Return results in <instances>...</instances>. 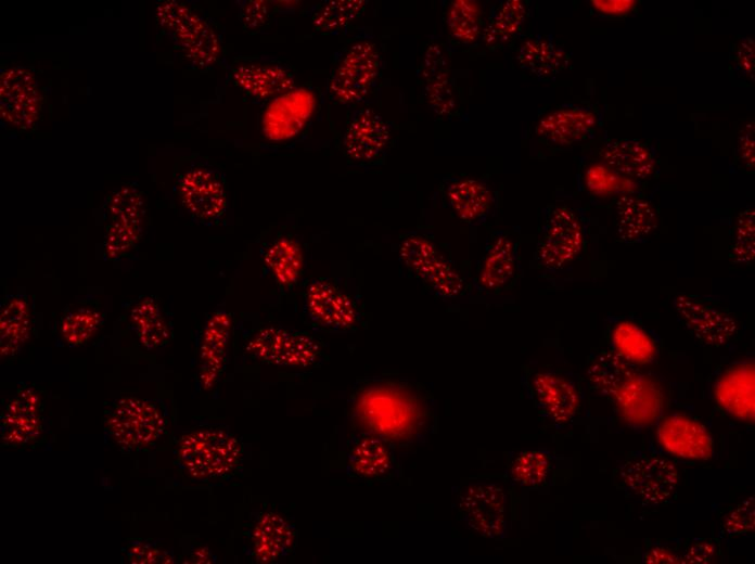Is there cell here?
<instances>
[{
  "mask_svg": "<svg viewBox=\"0 0 755 564\" xmlns=\"http://www.w3.org/2000/svg\"><path fill=\"white\" fill-rule=\"evenodd\" d=\"M626 487L643 503L660 504L674 493L678 473L671 462L662 458H639L620 467Z\"/></svg>",
  "mask_w": 755,
  "mask_h": 564,
  "instance_id": "obj_14",
  "label": "cell"
},
{
  "mask_svg": "<svg viewBox=\"0 0 755 564\" xmlns=\"http://www.w3.org/2000/svg\"><path fill=\"white\" fill-rule=\"evenodd\" d=\"M246 350L267 363L297 368L312 366L320 356L318 343L307 333L274 326L259 330Z\"/></svg>",
  "mask_w": 755,
  "mask_h": 564,
  "instance_id": "obj_8",
  "label": "cell"
},
{
  "mask_svg": "<svg viewBox=\"0 0 755 564\" xmlns=\"http://www.w3.org/2000/svg\"><path fill=\"white\" fill-rule=\"evenodd\" d=\"M647 563H677L678 559L668 550L655 548L650 550L643 557Z\"/></svg>",
  "mask_w": 755,
  "mask_h": 564,
  "instance_id": "obj_47",
  "label": "cell"
},
{
  "mask_svg": "<svg viewBox=\"0 0 755 564\" xmlns=\"http://www.w3.org/2000/svg\"><path fill=\"white\" fill-rule=\"evenodd\" d=\"M754 208L748 207L743 209L737 218L730 245V258L735 264L747 265L754 259Z\"/></svg>",
  "mask_w": 755,
  "mask_h": 564,
  "instance_id": "obj_38",
  "label": "cell"
},
{
  "mask_svg": "<svg viewBox=\"0 0 755 564\" xmlns=\"http://www.w3.org/2000/svg\"><path fill=\"white\" fill-rule=\"evenodd\" d=\"M392 467V453L383 439L369 433L350 439L347 451L349 475L375 479L387 475Z\"/></svg>",
  "mask_w": 755,
  "mask_h": 564,
  "instance_id": "obj_25",
  "label": "cell"
},
{
  "mask_svg": "<svg viewBox=\"0 0 755 564\" xmlns=\"http://www.w3.org/2000/svg\"><path fill=\"white\" fill-rule=\"evenodd\" d=\"M446 21L450 35L461 43L474 42L482 30L481 10L475 1H453Z\"/></svg>",
  "mask_w": 755,
  "mask_h": 564,
  "instance_id": "obj_35",
  "label": "cell"
},
{
  "mask_svg": "<svg viewBox=\"0 0 755 564\" xmlns=\"http://www.w3.org/2000/svg\"><path fill=\"white\" fill-rule=\"evenodd\" d=\"M180 200L189 214L205 225L217 222L226 211L227 195L221 175L213 167L193 165L178 181Z\"/></svg>",
  "mask_w": 755,
  "mask_h": 564,
  "instance_id": "obj_9",
  "label": "cell"
},
{
  "mask_svg": "<svg viewBox=\"0 0 755 564\" xmlns=\"http://www.w3.org/2000/svg\"><path fill=\"white\" fill-rule=\"evenodd\" d=\"M234 86L254 101L263 102L295 86L291 68L276 59H256L234 64L230 72Z\"/></svg>",
  "mask_w": 755,
  "mask_h": 564,
  "instance_id": "obj_15",
  "label": "cell"
},
{
  "mask_svg": "<svg viewBox=\"0 0 755 564\" xmlns=\"http://www.w3.org/2000/svg\"><path fill=\"white\" fill-rule=\"evenodd\" d=\"M399 256L437 296L453 298L463 292L464 283L460 274L426 238L419 234L405 238L399 246Z\"/></svg>",
  "mask_w": 755,
  "mask_h": 564,
  "instance_id": "obj_7",
  "label": "cell"
},
{
  "mask_svg": "<svg viewBox=\"0 0 755 564\" xmlns=\"http://www.w3.org/2000/svg\"><path fill=\"white\" fill-rule=\"evenodd\" d=\"M724 529L729 535H743L754 528V499L748 498L739 504L724 521Z\"/></svg>",
  "mask_w": 755,
  "mask_h": 564,
  "instance_id": "obj_41",
  "label": "cell"
},
{
  "mask_svg": "<svg viewBox=\"0 0 755 564\" xmlns=\"http://www.w3.org/2000/svg\"><path fill=\"white\" fill-rule=\"evenodd\" d=\"M657 437L666 450L678 457L706 460L713 454V439L706 428L683 415L664 419Z\"/></svg>",
  "mask_w": 755,
  "mask_h": 564,
  "instance_id": "obj_21",
  "label": "cell"
},
{
  "mask_svg": "<svg viewBox=\"0 0 755 564\" xmlns=\"http://www.w3.org/2000/svg\"><path fill=\"white\" fill-rule=\"evenodd\" d=\"M131 319L140 342L148 349H154L168 342V324L153 302L145 300L133 308Z\"/></svg>",
  "mask_w": 755,
  "mask_h": 564,
  "instance_id": "obj_34",
  "label": "cell"
},
{
  "mask_svg": "<svg viewBox=\"0 0 755 564\" xmlns=\"http://www.w3.org/2000/svg\"><path fill=\"white\" fill-rule=\"evenodd\" d=\"M242 459V445L228 430L201 426L180 438L176 464L189 478L209 482L230 477Z\"/></svg>",
  "mask_w": 755,
  "mask_h": 564,
  "instance_id": "obj_2",
  "label": "cell"
},
{
  "mask_svg": "<svg viewBox=\"0 0 755 564\" xmlns=\"http://www.w3.org/2000/svg\"><path fill=\"white\" fill-rule=\"evenodd\" d=\"M391 139L389 124L371 108L354 110L347 120L342 145L346 157L355 163L378 161Z\"/></svg>",
  "mask_w": 755,
  "mask_h": 564,
  "instance_id": "obj_13",
  "label": "cell"
},
{
  "mask_svg": "<svg viewBox=\"0 0 755 564\" xmlns=\"http://www.w3.org/2000/svg\"><path fill=\"white\" fill-rule=\"evenodd\" d=\"M102 324V315L92 307H79L64 315L60 322V334L66 344H85Z\"/></svg>",
  "mask_w": 755,
  "mask_h": 564,
  "instance_id": "obj_37",
  "label": "cell"
},
{
  "mask_svg": "<svg viewBox=\"0 0 755 564\" xmlns=\"http://www.w3.org/2000/svg\"><path fill=\"white\" fill-rule=\"evenodd\" d=\"M530 393L539 411L558 424L571 421L579 406L573 382L553 372H538L530 379Z\"/></svg>",
  "mask_w": 755,
  "mask_h": 564,
  "instance_id": "obj_19",
  "label": "cell"
},
{
  "mask_svg": "<svg viewBox=\"0 0 755 564\" xmlns=\"http://www.w3.org/2000/svg\"><path fill=\"white\" fill-rule=\"evenodd\" d=\"M615 227L622 242H641L656 228L655 210L643 198L624 195L616 202Z\"/></svg>",
  "mask_w": 755,
  "mask_h": 564,
  "instance_id": "obj_28",
  "label": "cell"
},
{
  "mask_svg": "<svg viewBox=\"0 0 755 564\" xmlns=\"http://www.w3.org/2000/svg\"><path fill=\"white\" fill-rule=\"evenodd\" d=\"M381 56L374 43L359 41L340 57L329 80L330 97L342 104L362 102L374 89Z\"/></svg>",
  "mask_w": 755,
  "mask_h": 564,
  "instance_id": "obj_5",
  "label": "cell"
},
{
  "mask_svg": "<svg viewBox=\"0 0 755 564\" xmlns=\"http://www.w3.org/2000/svg\"><path fill=\"white\" fill-rule=\"evenodd\" d=\"M444 193L455 215L470 225L484 222L495 203L494 194L486 183L468 177L446 179Z\"/></svg>",
  "mask_w": 755,
  "mask_h": 564,
  "instance_id": "obj_23",
  "label": "cell"
},
{
  "mask_svg": "<svg viewBox=\"0 0 755 564\" xmlns=\"http://www.w3.org/2000/svg\"><path fill=\"white\" fill-rule=\"evenodd\" d=\"M614 352L632 364L651 362L656 355L653 339L635 323L623 321L612 334Z\"/></svg>",
  "mask_w": 755,
  "mask_h": 564,
  "instance_id": "obj_32",
  "label": "cell"
},
{
  "mask_svg": "<svg viewBox=\"0 0 755 564\" xmlns=\"http://www.w3.org/2000/svg\"><path fill=\"white\" fill-rule=\"evenodd\" d=\"M584 244L579 217L566 205L547 208L534 261L539 268L559 270L574 260Z\"/></svg>",
  "mask_w": 755,
  "mask_h": 564,
  "instance_id": "obj_6",
  "label": "cell"
},
{
  "mask_svg": "<svg viewBox=\"0 0 755 564\" xmlns=\"http://www.w3.org/2000/svg\"><path fill=\"white\" fill-rule=\"evenodd\" d=\"M735 161L745 170H753L755 164L754 120L744 125L737 138Z\"/></svg>",
  "mask_w": 755,
  "mask_h": 564,
  "instance_id": "obj_42",
  "label": "cell"
},
{
  "mask_svg": "<svg viewBox=\"0 0 755 564\" xmlns=\"http://www.w3.org/2000/svg\"><path fill=\"white\" fill-rule=\"evenodd\" d=\"M516 60L524 70L539 78H548L567 66L570 55L554 43L550 35H537L524 41L517 51Z\"/></svg>",
  "mask_w": 755,
  "mask_h": 564,
  "instance_id": "obj_27",
  "label": "cell"
},
{
  "mask_svg": "<svg viewBox=\"0 0 755 564\" xmlns=\"http://www.w3.org/2000/svg\"><path fill=\"white\" fill-rule=\"evenodd\" d=\"M599 153L612 170L632 179H645L654 170V150L635 139L610 141Z\"/></svg>",
  "mask_w": 755,
  "mask_h": 564,
  "instance_id": "obj_26",
  "label": "cell"
},
{
  "mask_svg": "<svg viewBox=\"0 0 755 564\" xmlns=\"http://www.w3.org/2000/svg\"><path fill=\"white\" fill-rule=\"evenodd\" d=\"M517 267L515 243L503 232H497L486 245L473 284L486 293L501 291L513 279Z\"/></svg>",
  "mask_w": 755,
  "mask_h": 564,
  "instance_id": "obj_20",
  "label": "cell"
},
{
  "mask_svg": "<svg viewBox=\"0 0 755 564\" xmlns=\"http://www.w3.org/2000/svg\"><path fill=\"white\" fill-rule=\"evenodd\" d=\"M1 357H14L23 347L30 332L28 306L22 296H12L1 312Z\"/></svg>",
  "mask_w": 755,
  "mask_h": 564,
  "instance_id": "obj_30",
  "label": "cell"
},
{
  "mask_svg": "<svg viewBox=\"0 0 755 564\" xmlns=\"http://www.w3.org/2000/svg\"><path fill=\"white\" fill-rule=\"evenodd\" d=\"M367 7L363 0H330L315 4L309 17L317 31L335 35L357 18Z\"/></svg>",
  "mask_w": 755,
  "mask_h": 564,
  "instance_id": "obj_31",
  "label": "cell"
},
{
  "mask_svg": "<svg viewBox=\"0 0 755 564\" xmlns=\"http://www.w3.org/2000/svg\"><path fill=\"white\" fill-rule=\"evenodd\" d=\"M43 406L31 387L18 389L4 407L0 418L2 445L13 448L33 447L43 434Z\"/></svg>",
  "mask_w": 755,
  "mask_h": 564,
  "instance_id": "obj_12",
  "label": "cell"
},
{
  "mask_svg": "<svg viewBox=\"0 0 755 564\" xmlns=\"http://www.w3.org/2000/svg\"><path fill=\"white\" fill-rule=\"evenodd\" d=\"M734 61L741 74L754 77L755 54L753 38L743 37L740 39L734 51Z\"/></svg>",
  "mask_w": 755,
  "mask_h": 564,
  "instance_id": "obj_45",
  "label": "cell"
},
{
  "mask_svg": "<svg viewBox=\"0 0 755 564\" xmlns=\"http://www.w3.org/2000/svg\"><path fill=\"white\" fill-rule=\"evenodd\" d=\"M263 258L280 284L287 285L295 282L303 258L299 246L293 240L280 238L267 245Z\"/></svg>",
  "mask_w": 755,
  "mask_h": 564,
  "instance_id": "obj_33",
  "label": "cell"
},
{
  "mask_svg": "<svg viewBox=\"0 0 755 564\" xmlns=\"http://www.w3.org/2000/svg\"><path fill=\"white\" fill-rule=\"evenodd\" d=\"M166 425V414L159 405L136 397L114 401L104 416V427L110 437L126 452L151 449L162 437Z\"/></svg>",
  "mask_w": 755,
  "mask_h": 564,
  "instance_id": "obj_4",
  "label": "cell"
},
{
  "mask_svg": "<svg viewBox=\"0 0 755 564\" xmlns=\"http://www.w3.org/2000/svg\"><path fill=\"white\" fill-rule=\"evenodd\" d=\"M459 514L479 535L496 538L502 534L506 524L504 492L490 482L470 484L459 497Z\"/></svg>",
  "mask_w": 755,
  "mask_h": 564,
  "instance_id": "obj_10",
  "label": "cell"
},
{
  "mask_svg": "<svg viewBox=\"0 0 755 564\" xmlns=\"http://www.w3.org/2000/svg\"><path fill=\"white\" fill-rule=\"evenodd\" d=\"M587 374L594 389L612 400L628 422L648 425L661 414L663 399L660 389L616 352L598 355Z\"/></svg>",
  "mask_w": 755,
  "mask_h": 564,
  "instance_id": "obj_1",
  "label": "cell"
},
{
  "mask_svg": "<svg viewBox=\"0 0 755 564\" xmlns=\"http://www.w3.org/2000/svg\"><path fill=\"white\" fill-rule=\"evenodd\" d=\"M239 18L243 28L252 31L259 29L268 20V8L265 1L247 0L239 2Z\"/></svg>",
  "mask_w": 755,
  "mask_h": 564,
  "instance_id": "obj_43",
  "label": "cell"
},
{
  "mask_svg": "<svg viewBox=\"0 0 755 564\" xmlns=\"http://www.w3.org/2000/svg\"><path fill=\"white\" fill-rule=\"evenodd\" d=\"M227 338V325H221L218 334H213L212 328L205 334L202 349V371L205 374L201 377L202 380L208 377H217V371L221 364L222 355L225 350Z\"/></svg>",
  "mask_w": 755,
  "mask_h": 564,
  "instance_id": "obj_39",
  "label": "cell"
},
{
  "mask_svg": "<svg viewBox=\"0 0 755 564\" xmlns=\"http://www.w3.org/2000/svg\"><path fill=\"white\" fill-rule=\"evenodd\" d=\"M714 395L729 414L754 420V364L739 363L725 371L716 381Z\"/></svg>",
  "mask_w": 755,
  "mask_h": 564,
  "instance_id": "obj_24",
  "label": "cell"
},
{
  "mask_svg": "<svg viewBox=\"0 0 755 564\" xmlns=\"http://www.w3.org/2000/svg\"><path fill=\"white\" fill-rule=\"evenodd\" d=\"M597 119L589 106L563 105L541 117L536 134L551 144L566 146L592 137Z\"/></svg>",
  "mask_w": 755,
  "mask_h": 564,
  "instance_id": "obj_18",
  "label": "cell"
},
{
  "mask_svg": "<svg viewBox=\"0 0 755 564\" xmlns=\"http://www.w3.org/2000/svg\"><path fill=\"white\" fill-rule=\"evenodd\" d=\"M125 552L130 563L154 564L172 562V557L167 551L143 539L129 540Z\"/></svg>",
  "mask_w": 755,
  "mask_h": 564,
  "instance_id": "obj_40",
  "label": "cell"
},
{
  "mask_svg": "<svg viewBox=\"0 0 755 564\" xmlns=\"http://www.w3.org/2000/svg\"><path fill=\"white\" fill-rule=\"evenodd\" d=\"M526 14V7L520 0H507L495 4L483 29L486 46L498 48L512 40L521 31Z\"/></svg>",
  "mask_w": 755,
  "mask_h": 564,
  "instance_id": "obj_29",
  "label": "cell"
},
{
  "mask_svg": "<svg viewBox=\"0 0 755 564\" xmlns=\"http://www.w3.org/2000/svg\"><path fill=\"white\" fill-rule=\"evenodd\" d=\"M674 306L683 325L702 344L725 345L737 332L735 320L730 315L691 296L675 297Z\"/></svg>",
  "mask_w": 755,
  "mask_h": 564,
  "instance_id": "obj_17",
  "label": "cell"
},
{
  "mask_svg": "<svg viewBox=\"0 0 755 564\" xmlns=\"http://www.w3.org/2000/svg\"><path fill=\"white\" fill-rule=\"evenodd\" d=\"M712 553L713 548L711 546L704 543L696 544L687 552V555L684 557L687 561L684 562H706L711 557Z\"/></svg>",
  "mask_w": 755,
  "mask_h": 564,
  "instance_id": "obj_46",
  "label": "cell"
},
{
  "mask_svg": "<svg viewBox=\"0 0 755 564\" xmlns=\"http://www.w3.org/2000/svg\"><path fill=\"white\" fill-rule=\"evenodd\" d=\"M551 469L550 457L540 450H528L517 454L511 463L509 474L513 482L524 487L542 485Z\"/></svg>",
  "mask_w": 755,
  "mask_h": 564,
  "instance_id": "obj_36",
  "label": "cell"
},
{
  "mask_svg": "<svg viewBox=\"0 0 755 564\" xmlns=\"http://www.w3.org/2000/svg\"><path fill=\"white\" fill-rule=\"evenodd\" d=\"M305 309L316 325L331 331L354 330L360 320L355 302L329 281H313L306 294Z\"/></svg>",
  "mask_w": 755,
  "mask_h": 564,
  "instance_id": "obj_16",
  "label": "cell"
},
{
  "mask_svg": "<svg viewBox=\"0 0 755 564\" xmlns=\"http://www.w3.org/2000/svg\"><path fill=\"white\" fill-rule=\"evenodd\" d=\"M1 116L5 124L18 130H31L39 116L41 97L34 75L26 68L14 67L1 75Z\"/></svg>",
  "mask_w": 755,
  "mask_h": 564,
  "instance_id": "obj_11",
  "label": "cell"
},
{
  "mask_svg": "<svg viewBox=\"0 0 755 564\" xmlns=\"http://www.w3.org/2000/svg\"><path fill=\"white\" fill-rule=\"evenodd\" d=\"M156 16L162 31L191 66L207 69L217 62L218 36L204 17L178 1L159 2Z\"/></svg>",
  "mask_w": 755,
  "mask_h": 564,
  "instance_id": "obj_3",
  "label": "cell"
},
{
  "mask_svg": "<svg viewBox=\"0 0 755 564\" xmlns=\"http://www.w3.org/2000/svg\"><path fill=\"white\" fill-rule=\"evenodd\" d=\"M427 95L432 107L438 114H446L455 107L452 90L444 77H436L434 81L428 82Z\"/></svg>",
  "mask_w": 755,
  "mask_h": 564,
  "instance_id": "obj_44",
  "label": "cell"
},
{
  "mask_svg": "<svg viewBox=\"0 0 755 564\" xmlns=\"http://www.w3.org/2000/svg\"><path fill=\"white\" fill-rule=\"evenodd\" d=\"M249 550L256 562L272 563L292 552L295 530L292 524L273 512H267L252 525L248 534Z\"/></svg>",
  "mask_w": 755,
  "mask_h": 564,
  "instance_id": "obj_22",
  "label": "cell"
}]
</instances>
